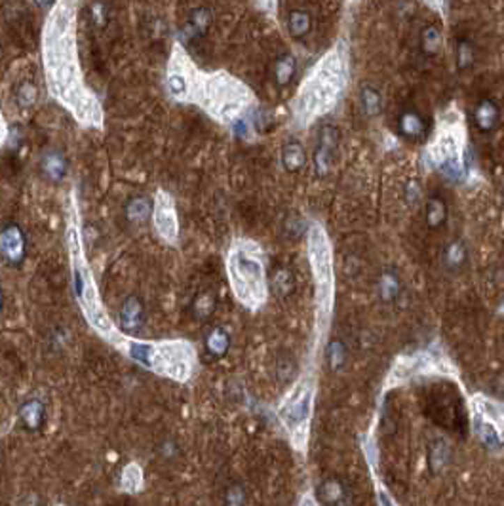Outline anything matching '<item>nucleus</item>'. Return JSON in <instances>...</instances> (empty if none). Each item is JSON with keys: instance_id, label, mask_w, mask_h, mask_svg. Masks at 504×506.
<instances>
[{"instance_id": "f257e3e1", "label": "nucleus", "mask_w": 504, "mask_h": 506, "mask_svg": "<svg viewBox=\"0 0 504 506\" xmlns=\"http://www.w3.org/2000/svg\"><path fill=\"white\" fill-rule=\"evenodd\" d=\"M69 250L72 257V280H75V293H77L78 303L84 308L86 316L90 320V324L96 327L107 339H116V332L114 326L109 320L101 305H99L98 293H96V285L91 282V272L84 265L82 253H80V238H78L77 229H69Z\"/></svg>"}, {"instance_id": "f03ea898", "label": "nucleus", "mask_w": 504, "mask_h": 506, "mask_svg": "<svg viewBox=\"0 0 504 506\" xmlns=\"http://www.w3.org/2000/svg\"><path fill=\"white\" fill-rule=\"evenodd\" d=\"M229 274L232 288L242 303L247 306L259 305L265 299V272L257 257L245 248H234L229 257Z\"/></svg>"}, {"instance_id": "7ed1b4c3", "label": "nucleus", "mask_w": 504, "mask_h": 506, "mask_svg": "<svg viewBox=\"0 0 504 506\" xmlns=\"http://www.w3.org/2000/svg\"><path fill=\"white\" fill-rule=\"evenodd\" d=\"M194 368V350L185 341L153 343L147 369L171 377L176 381H187Z\"/></svg>"}, {"instance_id": "20e7f679", "label": "nucleus", "mask_w": 504, "mask_h": 506, "mask_svg": "<svg viewBox=\"0 0 504 506\" xmlns=\"http://www.w3.org/2000/svg\"><path fill=\"white\" fill-rule=\"evenodd\" d=\"M154 227H156V232L166 242H177L179 225H177L176 204H174V198L166 191H158L156 198H154Z\"/></svg>"}, {"instance_id": "39448f33", "label": "nucleus", "mask_w": 504, "mask_h": 506, "mask_svg": "<svg viewBox=\"0 0 504 506\" xmlns=\"http://www.w3.org/2000/svg\"><path fill=\"white\" fill-rule=\"evenodd\" d=\"M0 248L10 263H22L25 255V240L17 225H10L0 232Z\"/></svg>"}, {"instance_id": "423d86ee", "label": "nucleus", "mask_w": 504, "mask_h": 506, "mask_svg": "<svg viewBox=\"0 0 504 506\" xmlns=\"http://www.w3.org/2000/svg\"><path fill=\"white\" fill-rule=\"evenodd\" d=\"M398 130L404 137L419 141L428 132L427 118L422 117L417 109H404L398 118Z\"/></svg>"}, {"instance_id": "0eeeda50", "label": "nucleus", "mask_w": 504, "mask_h": 506, "mask_svg": "<svg viewBox=\"0 0 504 506\" xmlns=\"http://www.w3.org/2000/svg\"><path fill=\"white\" fill-rule=\"evenodd\" d=\"M498 122H501L498 105L489 98L482 99L474 109V124H476L478 130L483 133H489L497 128Z\"/></svg>"}, {"instance_id": "6e6552de", "label": "nucleus", "mask_w": 504, "mask_h": 506, "mask_svg": "<svg viewBox=\"0 0 504 506\" xmlns=\"http://www.w3.org/2000/svg\"><path fill=\"white\" fill-rule=\"evenodd\" d=\"M211 27V12L208 8H197L190 12V17L187 21V25L183 29L181 36L185 40H197L200 36H204Z\"/></svg>"}, {"instance_id": "1a4fd4ad", "label": "nucleus", "mask_w": 504, "mask_h": 506, "mask_svg": "<svg viewBox=\"0 0 504 506\" xmlns=\"http://www.w3.org/2000/svg\"><path fill=\"white\" fill-rule=\"evenodd\" d=\"M335 145H337L335 128L328 126V128H326V130L322 132L320 145H318V149H316V156H314L316 168H318V172H320L322 175L329 170V164H331V160H333V151H335Z\"/></svg>"}, {"instance_id": "9d476101", "label": "nucleus", "mask_w": 504, "mask_h": 506, "mask_svg": "<svg viewBox=\"0 0 504 506\" xmlns=\"http://www.w3.org/2000/svg\"><path fill=\"white\" fill-rule=\"evenodd\" d=\"M282 164L286 168V172L289 174H297L303 166L307 164V153H305V147L299 141H289L286 147L282 149Z\"/></svg>"}, {"instance_id": "9b49d317", "label": "nucleus", "mask_w": 504, "mask_h": 506, "mask_svg": "<svg viewBox=\"0 0 504 506\" xmlns=\"http://www.w3.org/2000/svg\"><path fill=\"white\" fill-rule=\"evenodd\" d=\"M427 225L430 229H440L443 223L448 221V204L438 195H432L427 200Z\"/></svg>"}, {"instance_id": "f8f14e48", "label": "nucleus", "mask_w": 504, "mask_h": 506, "mask_svg": "<svg viewBox=\"0 0 504 506\" xmlns=\"http://www.w3.org/2000/svg\"><path fill=\"white\" fill-rule=\"evenodd\" d=\"M287 29L293 38H305L312 31V15L307 10H291L287 15Z\"/></svg>"}, {"instance_id": "ddd939ff", "label": "nucleus", "mask_w": 504, "mask_h": 506, "mask_svg": "<svg viewBox=\"0 0 504 506\" xmlns=\"http://www.w3.org/2000/svg\"><path fill=\"white\" fill-rule=\"evenodd\" d=\"M297 73V59L291 54H284L274 63V80L278 86H287Z\"/></svg>"}, {"instance_id": "4468645a", "label": "nucleus", "mask_w": 504, "mask_h": 506, "mask_svg": "<svg viewBox=\"0 0 504 506\" xmlns=\"http://www.w3.org/2000/svg\"><path fill=\"white\" fill-rule=\"evenodd\" d=\"M360 103H362V109L369 118L379 117L383 111V96L375 86H369V84L364 86L360 91Z\"/></svg>"}, {"instance_id": "2eb2a0df", "label": "nucleus", "mask_w": 504, "mask_h": 506, "mask_svg": "<svg viewBox=\"0 0 504 506\" xmlns=\"http://www.w3.org/2000/svg\"><path fill=\"white\" fill-rule=\"evenodd\" d=\"M318 497L326 505H343L344 497H346V489L337 478L326 479L320 489H318Z\"/></svg>"}, {"instance_id": "dca6fc26", "label": "nucleus", "mask_w": 504, "mask_h": 506, "mask_svg": "<svg viewBox=\"0 0 504 506\" xmlns=\"http://www.w3.org/2000/svg\"><path fill=\"white\" fill-rule=\"evenodd\" d=\"M420 50L428 57H434L441 50V33L436 25H427L420 31Z\"/></svg>"}, {"instance_id": "f3484780", "label": "nucleus", "mask_w": 504, "mask_h": 506, "mask_svg": "<svg viewBox=\"0 0 504 506\" xmlns=\"http://www.w3.org/2000/svg\"><path fill=\"white\" fill-rule=\"evenodd\" d=\"M141 486H143V470L139 468V465L130 463L128 466H124L122 478H120V487L126 493H137Z\"/></svg>"}, {"instance_id": "a211bd4d", "label": "nucleus", "mask_w": 504, "mask_h": 506, "mask_svg": "<svg viewBox=\"0 0 504 506\" xmlns=\"http://www.w3.org/2000/svg\"><path fill=\"white\" fill-rule=\"evenodd\" d=\"M466 255H468V251H466L464 242L455 240V242H451L448 248H445L443 263L448 265L449 269H461L462 265H464V261H466Z\"/></svg>"}, {"instance_id": "6ab92c4d", "label": "nucleus", "mask_w": 504, "mask_h": 506, "mask_svg": "<svg viewBox=\"0 0 504 506\" xmlns=\"http://www.w3.org/2000/svg\"><path fill=\"white\" fill-rule=\"evenodd\" d=\"M122 326L126 329H137L141 326V305L135 297L128 299L122 306Z\"/></svg>"}, {"instance_id": "aec40b11", "label": "nucleus", "mask_w": 504, "mask_h": 506, "mask_svg": "<svg viewBox=\"0 0 504 506\" xmlns=\"http://www.w3.org/2000/svg\"><path fill=\"white\" fill-rule=\"evenodd\" d=\"M206 345H208V350H210L213 356H224L227 350H229V345H231V339H229V333L224 332V329H213V332L208 335V339H206Z\"/></svg>"}, {"instance_id": "412c9836", "label": "nucleus", "mask_w": 504, "mask_h": 506, "mask_svg": "<svg viewBox=\"0 0 504 506\" xmlns=\"http://www.w3.org/2000/svg\"><path fill=\"white\" fill-rule=\"evenodd\" d=\"M474 57H476V52H474L472 42L468 38H459V42H457V65H459V69H470L472 63H474Z\"/></svg>"}, {"instance_id": "4be33fe9", "label": "nucleus", "mask_w": 504, "mask_h": 506, "mask_svg": "<svg viewBox=\"0 0 504 506\" xmlns=\"http://www.w3.org/2000/svg\"><path fill=\"white\" fill-rule=\"evenodd\" d=\"M379 292H381V299H383L385 303L394 301L399 293L398 278L394 276L392 272H385V274L381 276V282H379Z\"/></svg>"}, {"instance_id": "5701e85b", "label": "nucleus", "mask_w": 504, "mask_h": 506, "mask_svg": "<svg viewBox=\"0 0 504 506\" xmlns=\"http://www.w3.org/2000/svg\"><path fill=\"white\" fill-rule=\"evenodd\" d=\"M44 172L52 177V179H61L65 174V168H67V164H65V160L61 154H57V153H49L46 154V158H44Z\"/></svg>"}, {"instance_id": "b1692460", "label": "nucleus", "mask_w": 504, "mask_h": 506, "mask_svg": "<svg viewBox=\"0 0 504 506\" xmlns=\"http://www.w3.org/2000/svg\"><path fill=\"white\" fill-rule=\"evenodd\" d=\"M43 403L40 402H29L22 409V419L27 429H38V424L43 421Z\"/></svg>"}, {"instance_id": "393cba45", "label": "nucleus", "mask_w": 504, "mask_h": 506, "mask_svg": "<svg viewBox=\"0 0 504 506\" xmlns=\"http://www.w3.org/2000/svg\"><path fill=\"white\" fill-rule=\"evenodd\" d=\"M128 215L133 221H147L148 215H151V202L147 198H135L128 206Z\"/></svg>"}, {"instance_id": "a878e982", "label": "nucleus", "mask_w": 504, "mask_h": 506, "mask_svg": "<svg viewBox=\"0 0 504 506\" xmlns=\"http://www.w3.org/2000/svg\"><path fill=\"white\" fill-rule=\"evenodd\" d=\"M17 103L20 107L23 109H29V107H33L38 98V90H36V86L33 82H23L20 88H17Z\"/></svg>"}, {"instance_id": "bb28decb", "label": "nucleus", "mask_w": 504, "mask_h": 506, "mask_svg": "<svg viewBox=\"0 0 504 506\" xmlns=\"http://www.w3.org/2000/svg\"><path fill=\"white\" fill-rule=\"evenodd\" d=\"M284 421H286L289 426H295L297 423H303L305 421V417H307V400H303V402H297L293 405H289V408L284 411Z\"/></svg>"}, {"instance_id": "cd10ccee", "label": "nucleus", "mask_w": 504, "mask_h": 506, "mask_svg": "<svg viewBox=\"0 0 504 506\" xmlns=\"http://www.w3.org/2000/svg\"><path fill=\"white\" fill-rule=\"evenodd\" d=\"M274 290L280 293V295H287V293L293 290V276L291 272L282 269L274 274Z\"/></svg>"}, {"instance_id": "c85d7f7f", "label": "nucleus", "mask_w": 504, "mask_h": 506, "mask_svg": "<svg viewBox=\"0 0 504 506\" xmlns=\"http://www.w3.org/2000/svg\"><path fill=\"white\" fill-rule=\"evenodd\" d=\"M344 358H346V352H344V347L339 343V341H333V345L329 347V362L333 368H341L344 364Z\"/></svg>"}, {"instance_id": "c756f323", "label": "nucleus", "mask_w": 504, "mask_h": 506, "mask_svg": "<svg viewBox=\"0 0 504 506\" xmlns=\"http://www.w3.org/2000/svg\"><path fill=\"white\" fill-rule=\"evenodd\" d=\"M168 86L174 96H183L187 91V82H185V78L181 75H171L168 80Z\"/></svg>"}, {"instance_id": "7c9ffc66", "label": "nucleus", "mask_w": 504, "mask_h": 506, "mask_svg": "<svg viewBox=\"0 0 504 506\" xmlns=\"http://www.w3.org/2000/svg\"><path fill=\"white\" fill-rule=\"evenodd\" d=\"M91 20L98 23L99 27L107 25V8L103 4H93L91 6Z\"/></svg>"}, {"instance_id": "2f4dec72", "label": "nucleus", "mask_w": 504, "mask_h": 506, "mask_svg": "<svg viewBox=\"0 0 504 506\" xmlns=\"http://www.w3.org/2000/svg\"><path fill=\"white\" fill-rule=\"evenodd\" d=\"M197 311L202 314V316H208L211 311H213V297L211 295H202V297L197 301Z\"/></svg>"}, {"instance_id": "473e14b6", "label": "nucleus", "mask_w": 504, "mask_h": 506, "mask_svg": "<svg viewBox=\"0 0 504 506\" xmlns=\"http://www.w3.org/2000/svg\"><path fill=\"white\" fill-rule=\"evenodd\" d=\"M35 2H36V6H40V8H48V6H52V4H54V2H56V0H35Z\"/></svg>"}, {"instance_id": "72a5a7b5", "label": "nucleus", "mask_w": 504, "mask_h": 506, "mask_svg": "<svg viewBox=\"0 0 504 506\" xmlns=\"http://www.w3.org/2000/svg\"><path fill=\"white\" fill-rule=\"evenodd\" d=\"M4 133H6L4 132V124H2V118H0V141L4 139Z\"/></svg>"}, {"instance_id": "f704fd0d", "label": "nucleus", "mask_w": 504, "mask_h": 506, "mask_svg": "<svg viewBox=\"0 0 504 506\" xmlns=\"http://www.w3.org/2000/svg\"><path fill=\"white\" fill-rule=\"evenodd\" d=\"M0 308H2V292H0Z\"/></svg>"}]
</instances>
